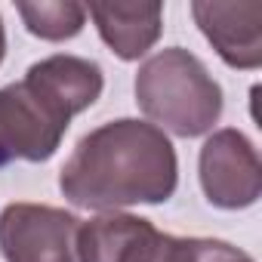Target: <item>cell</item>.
Returning <instances> with one entry per match:
<instances>
[{
    "mask_svg": "<svg viewBox=\"0 0 262 262\" xmlns=\"http://www.w3.org/2000/svg\"><path fill=\"white\" fill-rule=\"evenodd\" d=\"M7 56V28H4V19H0V62Z\"/></svg>",
    "mask_w": 262,
    "mask_h": 262,
    "instance_id": "obj_11",
    "label": "cell"
},
{
    "mask_svg": "<svg viewBox=\"0 0 262 262\" xmlns=\"http://www.w3.org/2000/svg\"><path fill=\"white\" fill-rule=\"evenodd\" d=\"M198 179L216 210H247L262 194V161L247 133L213 129L198 155Z\"/></svg>",
    "mask_w": 262,
    "mask_h": 262,
    "instance_id": "obj_4",
    "label": "cell"
},
{
    "mask_svg": "<svg viewBox=\"0 0 262 262\" xmlns=\"http://www.w3.org/2000/svg\"><path fill=\"white\" fill-rule=\"evenodd\" d=\"M148 262H256L247 250L219 237H176L161 234Z\"/></svg>",
    "mask_w": 262,
    "mask_h": 262,
    "instance_id": "obj_10",
    "label": "cell"
},
{
    "mask_svg": "<svg viewBox=\"0 0 262 262\" xmlns=\"http://www.w3.org/2000/svg\"><path fill=\"white\" fill-rule=\"evenodd\" d=\"M133 93L148 123L182 139L207 136L225 108L219 80L182 47H167L148 56L136 71Z\"/></svg>",
    "mask_w": 262,
    "mask_h": 262,
    "instance_id": "obj_3",
    "label": "cell"
},
{
    "mask_svg": "<svg viewBox=\"0 0 262 262\" xmlns=\"http://www.w3.org/2000/svg\"><path fill=\"white\" fill-rule=\"evenodd\" d=\"M86 16L96 22L102 43L123 62H139L161 40V4H90Z\"/></svg>",
    "mask_w": 262,
    "mask_h": 262,
    "instance_id": "obj_8",
    "label": "cell"
},
{
    "mask_svg": "<svg viewBox=\"0 0 262 262\" xmlns=\"http://www.w3.org/2000/svg\"><path fill=\"white\" fill-rule=\"evenodd\" d=\"M161 228L133 213H99L77 228L80 262H148L161 241Z\"/></svg>",
    "mask_w": 262,
    "mask_h": 262,
    "instance_id": "obj_7",
    "label": "cell"
},
{
    "mask_svg": "<svg viewBox=\"0 0 262 262\" xmlns=\"http://www.w3.org/2000/svg\"><path fill=\"white\" fill-rule=\"evenodd\" d=\"M105 74L93 59L56 53L34 62L22 80L0 86V170L50 161L71 120L93 108Z\"/></svg>",
    "mask_w": 262,
    "mask_h": 262,
    "instance_id": "obj_2",
    "label": "cell"
},
{
    "mask_svg": "<svg viewBox=\"0 0 262 262\" xmlns=\"http://www.w3.org/2000/svg\"><path fill=\"white\" fill-rule=\"evenodd\" d=\"M80 222L62 207L31 201L7 204L0 210V253L7 262H80Z\"/></svg>",
    "mask_w": 262,
    "mask_h": 262,
    "instance_id": "obj_5",
    "label": "cell"
},
{
    "mask_svg": "<svg viewBox=\"0 0 262 262\" xmlns=\"http://www.w3.org/2000/svg\"><path fill=\"white\" fill-rule=\"evenodd\" d=\"M176 185L179 158L170 136L139 117H117L90 129L59 170L65 201L96 213L167 204Z\"/></svg>",
    "mask_w": 262,
    "mask_h": 262,
    "instance_id": "obj_1",
    "label": "cell"
},
{
    "mask_svg": "<svg viewBox=\"0 0 262 262\" xmlns=\"http://www.w3.org/2000/svg\"><path fill=\"white\" fill-rule=\"evenodd\" d=\"M191 16L216 56L237 71H256L262 65V4L241 0H194Z\"/></svg>",
    "mask_w": 262,
    "mask_h": 262,
    "instance_id": "obj_6",
    "label": "cell"
},
{
    "mask_svg": "<svg viewBox=\"0 0 262 262\" xmlns=\"http://www.w3.org/2000/svg\"><path fill=\"white\" fill-rule=\"evenodd\" d=\"M16 13L22 16V25L28 34L62 43L83 31L86 25V7L74 0H37V4H16Z\"/></svg>",
    "mask_w": 262,
    "mask_h": 262,
    "instance_id": "obj_9",
    "label": "cell"
}]
</instances>
